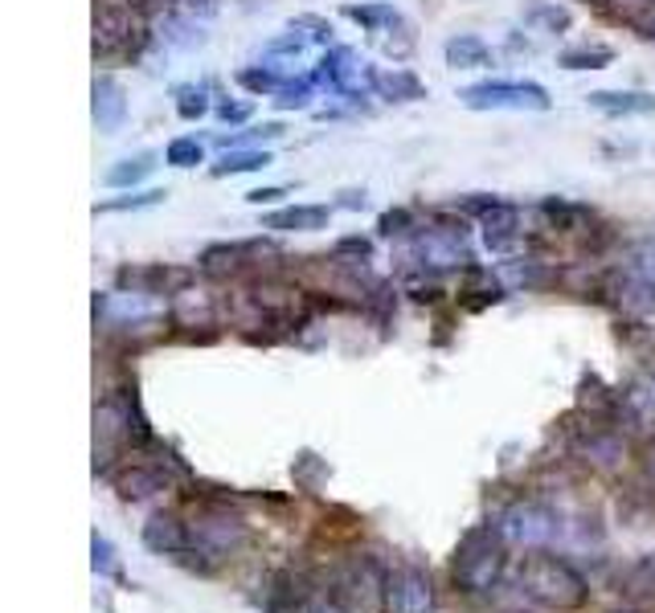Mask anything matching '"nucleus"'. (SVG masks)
Segmentation results:
<instances>
[{
	"instance_id": "obj_44",
	"label": "nucleus",
	"mask_w": 655,
	"mask_h": 613,
	"mask_svg": "<svg viewBox=\"0 0 655 613\" xmlns=\"http://www.w3.org/2000/svg\"><path fill=\"white\" fill-rule=\"evenodd\" d=\"M643 483H647V491H652V500H655V450L652 458H643Z\"/></svg>"
},
{
	"instance_id": "obj_12",
	"label": "nucleus",
	"mask_w": 655,
	"mask_h": 613,
	"mask_svg": "<svg viewBox=\"0 0 655 613\" xmlns=\"http://www.w3.org/2000/svg\"><path fill=\"white\" fill-rule=\"evenodd\" d=\"M480 229H483V250L504 258L524 242V214L512 205V200H504L500 209H492L488 217H480Z\"/></svg>"
},
{
	"instance_id": "obj_34",
	"label": "nucleus",
	"mask_w": 655,
	"mask_h": 613,
	"mask_svg": "<svg viewBox=\"0 0 655 613\" xmlns=\"http://www.w3.org/2000/svg\"><path fill=\"white\" fill-rule=\"evenodd\" d=\"M623 21L640 33L643 42H655V0H640V4H631V9L623 13Z\"/></svg>"
},
{
	"instance_id": "obj_13",
	"label": "nucleus",
	"mask_w": 655,
	"mask_h": 613,
	"mask_svg": "<svg viewBox=\"0 0 655 613\" xmlns=\"http://www.w3.org/2000/svg\"><path fill=\"white\" fill-rule=\"evenodd\" d=\"M90 114H95V128L107 131V135H116L123 128V119H128V90L119 78L111 74H99L95 86H90Z\"/></svg>"
},
{
	"instance_id": "obj_1",
	"label": "nucleus",
	"mask_w": 655,
	"mask_h": 613,
	"mask_svg": "<svg viewBox=\"0 0 655 613\" xmlns=\"http://www.w3.org/2000/svg\"><path fill=\"white\" fill-rule=\"evenodd\" d=\"M516 589L528 601H537L541 610L557 613H574L590 601V581L566 557H549V552L524 557L521 572H516Z\"/></svg>"
},
{
	"instance_id": "obj_14",
	"label": "nucleus",
	"mask_w": 655,
	"mask_h": 613,
	"mask_svg": "<svg viewBox=\"0 0 655 613\" xmlns=\"http://www.w3.org/2000/svg\"><path fill=\"white\" fill-rule=\"evenodd\" d=\"M369 90L385 102H418L426 99V83L406 66H385V70H369Z\"/></svg>"
},
{
	"instance_id": "obj_9",
	"label": "nucleus",
	"mask_w": 655,
	"mask_h": 613,
	"mask_svg": "<svg viewBox=\"0 0 655 613\" xmlns=\"http://www.w3.org/2000/svg\"><path fill=\"white\" fill-rule=\"evenodd\" d=\"M262 254H275V250H271V242H262V238H250V242L205 245L201 258H197V271L209 274V278H226V274L250 271L254 262H262Z\"/></svg>"
},
{
	"instance_id": "obj_11",
	"label": "nucleus",
	"mask_w": 655,
	"mask_h": 613,
	"mask_svg": "<svg viewBox=\"0 0 655 613\" xmlns=\"http://www.w3.org/2000/svg\"><path fill=\"white\" fill-rule=\"evenodd\" d=\"M312 593H316V589H307V581L295 569H279L266 577V589H262V613H307Z\"/></svg>"
},
{
	"instance_id": "obj_29",
	"label": "nucleus",
	"mask_w": 655,
	"mask_h": 613,
	"mask_svg": "<svg viewBox=\"0 0 655 613\" xmlns=\"http://www.w3.org/2000/svg\"><path fill=\"white\" fill-rule=\"evenodd\" d=\"M176 114L181 119H205V114L214 111V102H209V90L205 86H176Z\"/></svg>"
},
{
	"instance_id": "obj_39",
	"label": "nucleus",
	"mask_w": 655,
	"mask_h": 613,
	"mask_svg": "<svg viewBox=\"0 0 655 613\" xmlns=\"http://www.w3.org/2000/svg\"><path fill=\"white\" fill-rule=\"evenodd\" d=\"M332 254L336 258H349V262H369V258H373V242L352 233V238H340V242H336Z\"/></svg>"
},
{
	"instance_id": "obj_2",
	"label": "nucleus",
	"mask_w": 655,
	"mask_h": 613,
	"mask_svg": "<svg viewBox=\"0 0 655 613\" xmlns=\"http://www.w3.org/2000/svg\"><path fill=\"white\" fill-rule=\"evenodd\" d=\"M504 569H509V544L495 532V524L467 528L451 560V577H455V585H459V593H467V598H488L492 589H500Z\"/></svg>"
},
{
	"instance_id": "obj_46",
	"label": "nucleus",
	"mask_w": 655,
	"mask_h": 613,
	"mask_svg": "<svg viewBox=\"0 0 655 613\" xmlns=\"http://www.w3.org/2000/svg\"><path fill=\"white\" fill-rule=\"evenodd\" d=\"M652 388H655V369H652Z\"/></svg>"
},
{
	"instance_id": "obj_31",
	"label": "nucleus",
	"mask_w": 655,
	"mask_h": 613,
	"mask_svg": "<svg viewBox=\"0 0 655 613\" xmlns=\"http://www.w3.org/2000/svg\"><path fill=\"white\" fill-rule=\"evenodd\" d=\"M164 164H173V168H197V164H205V147L197 140H189V135H181V140H173L164 147Z\"/></svg>"
},
{
	"instance_id": "obj_6",
	"label": "nucleus",
	"mask_w": 655,
	"mask_h": 613,
	"mask_svg": "<svg viewBox=\"0 0 655 613\" xmlns=\"http://www.w3.org/2000/svg\"><path fill=\"white\" fill-rule=\"evenodd\" d=\"M95 57H116V54H128L140 45L144 37V29H140V13L131 9L128 0H102L95 4Z\"/></svg>"
},
{
	"instance_id": "obj_15",
	"label": "nucleus",
	"mask_w": 655,
	"mask_h": 613,
	"mask_svg": "<svg viewBox=\"0 0 655 613\" xmlns=\"http://www.w3.org/2000/svg\"><path fill=\"white\" fill-rule=\"evenodd\" d=\"M537 217L545 221V229H557V233H582L594 226V209L569 197H545L537 205Z\"/></svg>"
},
{
	"instance_id": "obj_36",
	"label": "nucleus",
	"mask_w": 655,
	"mask_h": 613,
	"mask_svg": "<svg viewBox=\"0 0 655 613\" xmlns=\"http://www.w3.org/2000/svg\"><path fill=\"white\" fill-rule=\"evenodd\" d=\"M312 90H316V78H304V83H287L279 90V107L283 111H304L307 102H312Z\"/></svg>"
},
{
	"instance_id": "obj_45",
	"label": "nucleus",
	"mask_w": 655,
	"mask_h": 613,
	"mask_svg": "<svg viewBox=\"0 0 655 613\" xmlns=\"http://www.w3.org/2000/svg\"><path fill=\"white\" fill-rule=\"evenodd\" d=\"M619 613H643V610H640V605H635V610H619Z\"/></svg>"
},
{
	"instance_id": "obj_40",
	"label": "nucleus",
	"mask_w": 655,
	"mask_h": 613,
	"mask_svg": "<svg viewBox=\"0 0 655 613\" xmlns=\"http://www.w3.org/2000/svg\"><path fill=\"white\" fill-rule=\"evenodd\" d=\"M504 205V197H488V193H467L463 200H459V209L471 217H488L492 209H500Z\"/></svg>"
},
{
	"instance_id": "obj_27",
	"label": "nucleus",
	"mask_w": 655,
	"mask_h": 613,
	"mask_svg": "<svg viewBox=\"0 0 655 613\" xmlns=\"http://www.w3.org/2000/svg\"><path fill=\"white\" fill-rule=\"evenodd\" d=\"M152 168H156V156H152V152H140V156H131V160H119L116 168L102 176V185L107 188H135Z\"/></svg>"
},
{
	"instance_id": "obj_25",
	"label": "nucleus",
	"mask_w": 655,
	"mask_h": 613,
	"mask_svg": "<svg viewBox=\"0 0 655 613\" xmlns=\"http://www.w3.org/2000/svg\"><path fill=\"white\" fill-rule=\"evenodd\" d=\"M524 21L541 33H569L574 25V13H569L566 4H557V0H533L528 9H524Z\"/></svg>"
},
{
	"instance_id": "obj_3",
	"label": "nucleus",
	"mask_w": 655,
	"mask_h": 613,
	"mask_svg": "<svg viewBox=\"0 0 655 613\" xmlns=\"http://www.w3.org/2000/svg\"><path fill=\"white\" fill-rule=\"evenodd\" d=\"M410 258L418 271H467L476 266V254L467 245V221L459 217H443L435 226H423L410 238Z\"/></svg>"
},
{
	"instance_id": "obj_17",
	"label": "nucleus",
	"mask_w": 655,
	"mask_h": 613,
	"mask_svg": "<svg viewBox=\"0 0 655 613\" xmlns=\"http://www.w3.org/2000/svg\"><path fill=\"white\" fill-rule=\"evenodd\" d=\"M586 107H594L598 114H611V119L655 114V95H647V90H590Z\"/></svg>"
},
{
	"instance_id": "obj_37",
	"label": "nucleus",
	"mask_w": 655,
	"mask_h": 613,
	"mask_svg": "<svg viewBox=\"0 0 655 613\" xmlns=\"http://www.w3.org/2000/svg\"><path fill=\"white\" fill-rule=\"evenodd\" d=\"M385 33H390V37H381V50H385L390 57H406L410 50H414V29H410L406 21L390 25Z\"/></svg>"
},
{
	"instance_id": "obj_35",
	"label": "nucleus",
	"mask_w": 655,
	"mask_h": 613,
	"mask_svg": "<svg viewBox=\"0 0 655 613\" xmlns=\"http://www.w3.org/2000/svg\"><path fill=\"white\" fill-rule=\"evenodd\" d=\"M292 29L295 33H304L307 42H320V45L332 42V21H324V17H316V13L292 17Z\"/></svg>"
},
{
	"instance_id": "obj_5",
	"label": "nucleus",
	"mask_w": 655,
	"mask_h": 613,
	"mask_svg": "<svg viewBox=\"0 0 655 613\" xmlns=\"http://www.w3.org/2000/svg\"><path fill=\"white\" fill-rule=\"evenodd\" d=\"M459 102L467 111H549L554 107L549 90L541 83H504V78L463 86Z\"/></svg>"
},
{
	"instance_id": "obj_24",
	"label": "nucleus",
	"mask_w": 655,
	"mask_h": 613,
	"mask_svg": "<svg viewBox=\"0 0 655 613\" xmlns=\"http://www.w3.org/2000/svg\"><path fill=\"white\" fill-rule=\"evenodd\" d=\"M557 66L561 70H607L614 66V50L611 45H569L557 54Z\"/></svg>"
},
{
	"instance_id": "obj_18",
	"label": "nucleus",
	"mask_w": 655,
	"mask_h": 613,
	"mask_svg": "<svg viewBox=\"0 0 655 613\" xmlns=\"http://www.w3.org/2000/svg\"><path fill=\"white\" fill-rule=\"evenodd\" d=\"M173 319L181 328H214V319H218V299L209 295V291H197V286H185V291H176L173 295Z\"/></svg>"
},
{
	"instance_id": "obj_10",
	"label": "nucleus",
	"mask_w": 655,
	"mask_h": 613,
	"mask_svg": "<svg viewBox=\"0 0 655 613\" xmlns=\"http://www.w3.org/2000/svg\"><path fill=\"white\" fill-rule=\"evenodd\" d=\"M144 548L148 552H156V557H168V560H189V552H193V528H189V519H181L176 512H156V515H148V524H144Z\"/></svg>"
},
{
	"instance_id": "obj_19",
	"label": "nucleus",
	"mask_w": 655,
	"mask_h": 613,
	"mask_svg": "<svg viewBox=\"0 0 655 613\" xmlns=\"http://www.w3.org/2000/svg\"><path fill=\"white\" fill-rule=\"evenodd\" d=\"M443 57L455 70H483V66H492V45L483 42L480 33H455L443 45Z\"/></svg>"
},
{
	"instance_id": "obj_28",
	"label": "nucleus",
	"mask_w": 655,
	"mask_h": 613,
	"mask_svg": "<svg viewBox=\"0 0 655 613\" xmlns=\"http://www.w3.org/2000/svg\"><path fill=\"white\" fill-rule=\"evenodd\" d=\"M168 200V188H148V193H128V197H111L99 200L95 214H135V209H152V205H164Z\"/></svg>"
},
{
	"instance_id": "obj_23",
	"label": "nucleus",
	"mask_w": 655,
	"mask_h": 613,
	"mask_svg": "<svg viewBox=\"0 0 655 613\" xmlns=\"http://www.w3.org/2000/svg\"><path fill=\"white\" fill-rule=\"evenodd\" d=\"M161 42L173 45V50H197V45L205 42V29H201V21H197V17L173 13V17H164Z\"/></svg>"
},
{
	"instance_id": "obj_7",
	"label": "nucleus",
	"mask_w": 655,
	"mask_h": 613,
	"mask_svg": "<svg viewBox=\"0 0 655 613\" xmlns=\"http://www.w3.org/2000/svg\"><path fill=\"white\" fill-rule=\"evenodd\" d=\"M435 581L423 565H397L385 572V598H381L385 613H435Z\"/></svg>"
},
{
	"instance_id": "obj_16",
	"label": "nucleus",
	"mask_w": 655,
	"mask_h": 613,
	"mask_svg": "<svg viewBox=\"0 0 655 613\" xmlns=\"http://www.w3.org/2000/svg\"><path fill=\"white\" fill-rule=\"evenodd\" d=\"M328 217H332L328 205H287V209H275V214L262 217V229H275V233H316V229H328Z\"/></svg>"
},
{
	"instance_id": "obj_20",
	"label": "nucleus",
	"mask_w": 655,
	"mask_h": 613,
	"mask_svg": "<svg viewBox=\"0 0 655 613\" xmlns=\"http://www.w3.org/2000/svg\"><path fill=\"white\" fill-rule=\"evenodd\" d=\"M361 74V66H357V54L352 50H345V45H336V50H328V54L320 57V70L312 74L320 86H332V90H340V95H352V78Z\"/></svg>"
},
{
	"instance_id": "obj_38",
	"label": "nucleus",
	"mask_w": 655,
	"mask_h": 613,
	"mask_svg": "<svg viewBox=\"0 0 655 613\" xmlns=\"http://www.w3.org/2000/svg\"><path fill=\"white\" fill-rule=\"evenodd\" d=\"M307 613H361V610H352L349 601L336 598L332 589H316L312 601H307Z\"/></svg>"
},
{
	"instance_id": "obj_41",
	"label": "nucleus",
	"mask_w": 655,
	"mask_h": 613,
	"mask_svg": "<svg viewBox=\"0 0 655 613\" xmlns=\"http://www.w3.org/2000/svg\"><path fill=\"white\" fill-rule=\"evenodd\" d=\"M214 111H218L221 123H247L250 114H254V102H247V99H242V102H230V99H226V102H218Z\"/></svg>"
},
{
	"instance_id": "obj_8",
	"label": "nucleus",
	"mask_w": 655,
	"mask_h": 613,
	"mask_svg": "<svg viewBox=\"0 0 655 613\" xmlns=\"http://www.w3.org/2000/svg\"><path fill=\"white\" fill-rule=\"evenodd\" d=\"M111 483H116L119 500H152V495H161V491H168V486L176 483V474L164 467L156 455H148V450H131V458L119 467L116 474H111Z\"/></svg>"
},
{
	"instance_id": "obj_26",
	"label": "nucleus",
	"mask_w": 655,
	"mask_h": 613,
	"mask_svg": "<svg viewBox=\"0 0 655 613\" xmlns=\"http://www.w3.org/2000/svg\"><path fill=\"white\" fill-rule=\"evenodd\" d=\"M345 17L349 21H357L361 29H369V33H381V29H390L402 21V13L393 9V4H385V0H364V4H345Z\"/></svg>"
},
{
	"instance_id": "obj_32",
	"label": "nucleus",
	"mask_w": 655,
	"mask_h": 613,
	"mask_svg": "<svg viewBox=\"0 0 655 613\" xmlns=\"http://www.w3.org/2000/svg\"><path fill=\"white\" fill-rule=\"evenodd\" d=\"M90 569L99 572V577H119V557H116V544L107 540V536H90Z\"/></svg>"
},
{
	"instance_id": "obj_22",
	"label": "nucleus",
	"mask_w": 655,
	"mask_h": 613,
	"mask_svg": "<svg viewBox=\"0 0 655 613\" xmlns=\"http://www.w3.org/2000/svg\"><path fill=\"white\" fill-rule=\"evenodd\" d=\"M275 160L271 152H262V147H230V152H221L218 164H209V176H247V172H262L271 168Z\"/></svg>"
},
{
	"instance_id": "obj_33",
	"label": "nucleus",
	"mask_w": 655,
	"mask_h": 613,
	"mask_svg": "<svg viewBox=\"0 0 655 613\" xmlns=\"http://www.w3.org/2000/svg\"><path fill=\"white\" fill-rule=\"evenodd\" d=\"M238 83L247 86L250 95H279L283 90V74L275 70H259V66H247V70H238Z\"/></svg>"
},
{
	"instance_id": "obj_21",
	"label": "nucleus",
	"mask_w": 655,
	"mask_h": 613,
	"mask_svg": "<svg viewBox=\"0 0 655 613\" xmlns=\"http://www.w3.org/2000/svg\"><path fill=\"white\" fill-rule=\"evenodd\" d=\"M619 593L631 605H643L647 598H655V552H643L640 560H631L619 577Z\"/></svg>"
},
{
	"instance_id": "obj_30",
	"label": "nucleus",
	"mask_w": 655,
	"mask_h": 613,
	"mask_svg": "<svg viewBox=\"0 0 655 613\" xmlns=\"http://www.w3.org/2000/svg\"><path fill=\"white\" fill-rule=\"evenodd\" d=\"M418 229L423 226H418L414 209H385L378 217V238H414Z\"/></svg>"
},
{
	"instance_id": "obj_42",
	"label": "nucleus",
	"mask_w": 655,
	"mask_h": 613,
	"mask_svg": "<svg viewBox=\"0 0 655 613\" xmlns=\"http://www.w3.org/2000/svg\"><path fill=\"white\" fill-rule=\"evenodd\" d=\"M287 197V188L275 185V188H254V193H247L250 205H279V200Z\"/></svg>"
},
{
	"instance_id": "obj_43",
	"label": "nucleus",
	"mask_w": 655,
	"mask_h": 613,
	"mask_svg": "<svg viewBox=\"0 0 655 613\" xmlns=\"http://www.w3.org/2000/svg\"><path fill=\"white\" fill-rule=\"evenodd\" d=\"M336 205L357 214V209H369V197H364V188H361V193H357V188H349V193H340V200H336Z\"/></svg>"
},
{
	"instance_id": "obj_4",
	"label": "nucleus",
	"mask_w": 655,
	"mask_h": 613,
	"mask_svg": "<svg viewBox=\"0 0 655 613\" xmlns=\"http://www.w3.org/2000/svg\"><path fill=\"white\" fill-rule=\"evenodd\" d=\"M561 524L566 519L541 500H516L495 515V532L504 536V544L509 548H528V552H541V548L561 540Z\"/></svg>"
}]
</instances>
